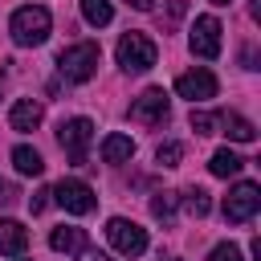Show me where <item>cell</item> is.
I'll return each instance as SVG.
<instances>
[{"instance_id": "obj_10", "label": "cell", "mask_w": 261, "mask_h": 261, "mask_svg": "<svg viewBox=\"0 0 261 261\" xmlns=\"http://www.w3.org/2000/svg\"><path fill=\"white\" fill-rule=\"evenodd\" d=\"M130 118H135V122H147V126L163 122V118H167V94H163L159 86L143 90V94L130 102Z\"/></svg>"}, {"instance_id": "obj_2", "label": "cell", "mask_w": 261, "mask_h": 261, "mask_svg": "<svg viewBox=\"0 0 261 261\" xmlns=\"http://www.w3.org/2000/svg\"><path fill=\"white\" fill-rule=\"evenodd\" d=\"M98 61H102L98 45H94V41H82V45L61 49L57 69H61V77H65V82H90V77L98 73Z\"/></svg>"}, {"instance_id": "obj_7", "label": "cell", "mask_w": 261, "mask_h": 261, "mask_svg": "<svg viewBox=\"0 0 261 261\" xmlns=\"http://www.w3.org/2000/svg\"><path fill=\"white\" fill-rule=\"evenodd\" d=\"M53 196H57V204L65 208V212H73V216H86V212H94V188L90 184H82V179H61L57 188H53Z\"/></svg>"}, {"instance_id": "obj_28", "label": "cell", "mask_w": 261, "mask_h": 261, "mask_svg": "<svg viewBox=\"0 0 261 261\" xmlns=\"http://www.w3.org/2000/svg\"><path fill=\"white\" fill-rule=\"evenodd\" d=\"M212 4H228V0H212Z\"/></svg>"}, {"instance_id": "obj_16", "label": "cell", "mask_w": 261, "mask_h": 261, "mask_svg": "<svg viewBox=\"0 0 261 261\" xmlns=\"http://www.w3.org/2000/svg\"><path fill=\"white\" fill-rule=\"evenodd\" d=\"M220 126H224V135L237 139V143H253V139H257V126H253L249 118H241V114H220Z\"/></svg>"}, {"instance_id": "obj_3", "label": "cell", "mask_w": 261, "mask_h": 261, "mask_svg": "<svg viewBox=\"0 0 261 261\" xmlns=\"http://www.w3.org/2000/svg\"><path fill=\"white\" fill-rule=\"evenodd\" d=\"M114 53H118V65H122L126 73H143V69H151L155 57H159V49H155V41H151L147 33H122Z\"/></svg>"}, {"instance_id": "obj_27", "label": "cell", "mask_w": 261, "mask_h": 261, "mask_svg": "<svg viewBox=\"0 0 261 261\" xmlns=\"http://www.w3.org/2000/svg\"><path fill=\"white\" fill-rule=\"evenodd\" d=\"M0 200H8V188H4V179H0Z\"/></svg>"}, {"instance_id": "obj_9", "label": "cell", "mask_w": 261, "mask_h": 261, "mask_svg": "<svg viewBox=\"0 0 261 261\" xmlns=\"http://www.w3.org/2000/svg\"><path fill=\"white\" fill-rule=\"evenodd\" d=\"M175 94L188 102H208V98H216V77L208 69H188L175 77Z\"/></svg>"}, {"instance_id": "obj_14", "label": "cell", "mask_w": 261, "mask_h": 261, "mask_svg": "<svg viewBox=\"0 0 261 261\" xmlns=\"http://www.w3.org/2000/svg\"><path fill=\"white\" fill-rule=\"evenodd\" d=\"M135 155V139L130 135H106L102 139V163H126Z\"/></svg>"}, {"instance_id": "obj_4", "label": "cell", "mask_w": 261, "mask_h": 261, "mask_svg": "<svg viewBox=\"0 0 261 261\" xmlns=\"http://www.w3.org/2000/svg\"><path fill=\"white\" fill-rule=\"evenodd\" d=\"M106 241H110L122 257H139V253L147 249V228H139V224L126 220V216H110V220H106Z\"/></svg>"}, {"instance_id": "obj_8", "label": "cell", "mask_w": 261, "mask_h": 261, "mask_svg": "<svg viewBox=\"0 0 261 261\" xmlns=\"http://www.w3.org/2000/svg\"><path fill=\"white\" fill-rule=\"evenodd\" d=\"M188 45H192V53H196V57L212 61V57L220 53V20H216V16H196Z\"/></svg>"}, {"instance_id": "obj_24", "label": "cell", "mask_w": 261, "mask_h": 261, "mask_svg": "<svg viewBox=\"0 0 261 261\" xmlns=\"http://www.w3.org/2000/svg\"><path fill=\"white\" fill-rule=\"evenodd\" d=\"M49 196H53V192H49V188H41V192H37V196L29 200V208H33V212H45V204H49Z\"/></svg>"}, {"instance_id": "obj_20", "label": "cell", "mask_w": 261, "mask_h": 261, "mask_svg": "<svg viewBox=\"0 0 261 261\" xmlns=\"http://www.w3.org/2000/svg\"><path fill=\"white\" fill-rule=\"evenodd\" d=\"M175 204H179L175 192H159V196L151 200V216H155V220H171V216H175Z\"/></svg>"}, {"instance_id": "obj_26", "label": "cell", "mask_w": 261, "mask_h": 261, "mask_svg": "<svg viewBox=\"0 0 261 261\" xmlns=\"http://www.w3.org/2000/svg\"><path fill=\"white\" fill-rule=\"evenodd\" d=\"M130 8H151V0H126Z\"/></svg>"}, {"instance_id": "obj_13", "label": "cell", "mask_w": 261, "mask_h": 261, "mask_svg": "<svg viewBox=\"0 0 261 261\" xmlns=\"http://www.w3.org/2000/svg\"><path fill=\"white\" fill-rule=\"evenodd\" d=\"M49 245H53V253H82L86 249V232L73 228V224H61V228L49 232Z\"/></svg>"}, {"instance_id": "obj_15", "label": "cell", "mask_w": 261, "mask_h": 261, "mask_svg": "<svg viewBox=\"0 0 261 261\" xmlns=\"http://www.w3.org/2000/svg\"><path fill=\"white\" fill-rule=\"evenodd\" d=\"M241 167H245V159H241L237 151H228V147H220V151L212 155V163H208V171H212V175H220V179L241 175Z\"/></svg>"}, {"instance_id": "obj_12", "label": "cell", "mask_w": 261, "mask_h": 261, "mask_svg": "<svg viewBox=\"0 0 261 261\" xmlns=\"http://www.w3.org/2000/svg\"><path fill=\"white\" fill-rule=\"evenodd\" d=\"M24 249H29V228L20 220H0V253L20 257Z\"/></svg>"}, {"instance_id": "obj_1", "label": "cell", "mask_w": 261, "mask_h": 261, "mask_svg": "<svg viewBox=\"0 0 261 261\" xmlns=\"http://www.w3.org/2000/svg\"><path fill=\"white\" fill-rule=\"evenodd\" d=\"M49 29H53V16H49V8H41V4H24V8H16L12 20H8V33H12L16 45H45V41H49Z\"/></svg>"}, {"instance_id": "obj_6", "label": "cell", "mask_w": 261, "mask_h": 261, "mask_svg": "<svg viewBox=\"0 0 261 261\" xmlns=\"http://www.w3.org/2000/svg\"><path fill=\"white\" fill-rule=\"evenodd\" d=\"M90 139H94V122H90V118H69V122L57 126V143L69 151L73 163H86V147H90Z\"/></svg>"}, {"instance_id": "obj_5", "label": "cell", "mask_w": 261, "mask_h": 261, "mask_svg": "<svg viewBox=\"0 0 261 261\" xmlns=\"http://www.w3.org/2000/svg\"><path fill=\"white\" fill-rule=\"evenodd\" d=\"M257 208H261V188H257L253 179H241V184L224 196V216H228L232 224L253 220V216H257Z\"/></svg>"}, {"instance_id": "obj_25", "label": "cell", "mask_w": 261, "mask_h": 261, "mask_svg": "<svg viewBox=\"0 0 261 261\" xmlns=\"http://www.w3.org/2000/svg\"><path fill=\"white\" fill-rule=\"evenodd\" d=\"M82 261H110L106 253H94V249H82Z\"/></svg>"}, {"instance_id": "obj_21", "label": "cell", "mask_w": 261, "mask_h": 261, "mask_svg": "<svg viewBox=\"0 0 261 261\" xmlns=\"http://www.w3.org/2000/svg\"><path fill=\"white\" fill-rule=\"evenodd\" d=\"M192 130H196V135H216V130H220V114H212V110H192Z\"/></svg>"}, {"instance_id": "obj_18", "label": "cell", "mask_w": 261, "mask_h": 261, "mask_svg": "<svg viewBox=\"0 0 261 261\" xmlns=\"http://www.w3.org/2000/svg\"><path fill=\"white\" fill-rule=\"evenodd\" d=\"M82 16H86L94 29H102V24L114 20V8H110V0H82Z\"/></svg>"}, {"instance_id": "obj_11", "label": "cell", "mask_w": 261, "mask_h": 261, "mask_svg": "<svg viewBox=\"0 0 261 261\" xmlns=\"http://www.w3.org/2000/svg\"><path fill=\"white\" fill-rule=\"evenodd\" d=\"M8 126L12 130H37L41 126V102H33V98H16L12 102V110H8Z\"/></svg>"}, {"instance_id": "obj_23", "label": "cell", "mask_w": 261, "mask_h": 261, "mask_svg": "<svg viewBox=\"0 0 261 261\" xmlns=\"http://www.w3.org/2000/svg\"><path fill=\"white\" fill-rule=\"evenodd\" d=\"M208 261H241V249H237L232 241H220V245L208 253Z\"/></svg>"}, {"instance_id": "obj_17", "label": "cell", "mask_w": 261, "mask_h": 261, "mask_svg": "<svg viewBox=\"0 0 261 261\" xmlns=\"http://www.w3.org/2000/svg\"><path fill=\"white\" fill-rule=\"evenodd\" d=\"M12 163H16L20 175H41V171H45V159H41L33 147H12Z\"/></svg>"}, {"instance_id": "obj_22", "label": "cell", "mask_w": 261, "mask_h": 261, "mask_svg": "<svg viewBox=\"0 0 261 261\" xmlns=\"http://www.w3.org/2000/svg\"><path fill=\"white\" fill-rule=\"evenodd\" d=\"M179 159H184V143H163V147L155 151V163H159V167H175Z\"/></svg>"}, {"instance_id": "obj_19", "label": "cell", "mask_w": 261, "mask_h": 261, "mask_svg": "<svg viewBox=\"0 0 261 261\" xmlns=\"http://www.w3.org/2000/svg\"><path fill=\"white\" fill-rule=\"evenodd\" d=\"M184 208H188L192 216H208L212 200H208V192H204V188H188V192H184Z\"/></svg>"}]
</instances>
